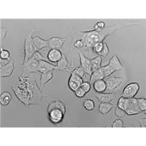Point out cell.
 <instances>
[{
    "label": "cell",
    "instance_id": "cell-1",
    "mask_svg": "<svg viewBox=\"0 0 146 146\" xmlns=\"http://www.w3.org/2000/svg\"><path fill=\"white\" fill-rule=\"evenodd\" d=\"M68 25L71 31L72 40L80 39L83 42V47L81 51L84 53L88 52L90 56L92 51V48L96 43L104 42V40L108 36H112L114 41L115 33L118 30L127 27L136 26L139 27L142 30H144L146 26V20H120L117 23L111 26H106L101 29L95 30L91 28L87 31H82L80 29L76 24L73 27L70 21L67 20Z\"/></svg>",
    "mask_w": 146,
    "mask_h": 146
},
{
    "label": "cell",
    "instance_id": "cell-2",
    "mask_svg": "<svg viewBox=\"0 0 146 146\" xmlns=\"http://www.w3.org/2000/svg\"><path fill=\"white\" fill-rule=\"evenodd\" d=\"M14 95L21 103L25 106L27 111L32 105H40L43 106V98H55L42 92L38 86L36 80L31 76H23L22 75L12 83L11 86Z\"/></svg>",
    "mask_w": 146,
    "mask_h": 146
},
{
    "label": "cell",
    "instance_id": "cell-3",
    "mask_svg": "<svg viewBox=\"0 0 146 146\" xmlns=\"http://www.w3.org/2000/svg\"><path fill=\"white\" fill-rule=\"evenodd\" d=\"M42 27H33L25 35L24 42V58L23 63H25L29 60L36 51L33 42V35L34 34L42 31Z\"/></svg>",
    "mask_w": 146,
    "mask_h": 146
},
{
    "label": "cell",
    "instance_id": "cell-4",
    "mask_svg": "<svg viewBox=\"0 0 146 146\" xmlns=\"http://www.w3.org/2000/svg\"><path fill=\"white\" fill-rule=\"evenodd\" d=\"M38 63V62L31 58L25 63H22L20 67V70L22 71V76H28L31 73H39Z\"/></svg>",
    "mask_w": 146,
    "mask_h": 146
},
{
    "label": "cell",
    "instance_id": "cell-5",
    "mask_svg": "<svg viewBox=\"0 0 146 146\" xmlns=\"http://www.w3.org/2000/svg\"><path fill=\"white\" fill-rule=\"evenodd\" d=\"M104 80L106 84V91L109 92V93L114 92L124 82V80L122 78L112 75L105 78Z\"/></svg>",
    "mask_w": 146,
    "mask_h": 146
},
{
    "label": "cell",
    "instance_id": "cell-6",
    "mask_svg": "<svg viewBox=\"0 0 146 146\" xmlns=\"http://www.w3.org/2000/svg\"><path fill=\"white\" fill-rule=\"evenodd\" d=\"M48 119L50 122L54 125L60 124L64 119L66 114L59 109H52L47 111Z\"/></svg>",
    "mask_w": 146,
    "mask_h": 146
},
{
    "label": "cell",
    "instance_id": "cell-7",
    "mask_svg": "<svg viewBox=\"0 0 146 146\" xmlns=\"http://www.w3.org/2000/svg\"><path fill=\"white\" fill-rule=\"evenodd\" d=\"M140 86L136 82L129 83L126 85L123 89L121 96L127 98H135L139 91Z\"/></svg>",
    "mask_w": 146,
    "mask_h": 146
},
{
    "label": "cell",
    "instance_id": "cell-8",
    "mask_svg": "<svg viewBox=\"0 0 146 146\" xmlns=\"http://www.w3.org/2000/svg\"><path fill=\"white\" fill-rule=\"evenodd\" d=\"M15 71V61L11 58L6 64L1 62L0 65V76L3 78H9L11 76Z\"/></svg>",
    "mask_w": 146,
    "mask_h": 146
},
{
    "label": "cell",
    "instance_id": "cell-9",
    "mask_svg": "<svg viewBox=\"0 0 146 146\" xmlns=\"http://www.w3.org/2000/svg\"><path fill=\"white\" fill-rule=\"evenodd\" d=\"M93 95L95 98L100 102L105 103H110V102L116 100L117 97L116 95L114 92L112 93H96L94 91H92Z\"/></svg>",
    "mask_w": 146,
    "mask_h": 146
},
{
    "label": "cell",
    "instance_id": "cell-10",
    "mask_svg": "<svg viewBox=\"0 0 146 146\" xmlns=\"http://www.w3.org/2000/svg\"><path fill=\"white\" fill-rule=\"evenodd\" d=\"M78 53L80 59V66L83 68L85 73L91 75L93 73L92 70L91 64L90 62V58L85 56L80 50H76Z\"/></svg>",
    "mask_w": 146,
    "mask_h": 146
},
{
    "label": "cell",
    "instance_id": "cell-11",
    "mask_svg": "<svg viewBox=\"0 0 146 146\" xmlns=\"http://www.w3.org/2000/svg\"><path fill=\"white\" fill-rule=\"evenodd\" d=\"M58 70V68L56 65L52 64L48 61L42 60L38 62V72L40 74L47 73L50 71H56Z\"/></svg>",
    "mask_w": 146,
    "mask_h": 146
},
{
    "label": "cell",
    "instance_id": "cell-12",
    "mask_svg": "<svg viewBox=\"0 0 146 146\" xmlns=\"http://www.w3.org/2000/svg\"><path fill=\"white\" fill-rule=\"evenodd\" d=\"M66 41V39L64 38L53 36L48 40V46L50 49L60 50L62 49Z\"/></svg>",
    "mask_w": 146,
    "mask_h": 146
},
{
    "label": "cell",
    "instance_id": "cell-13",
    "mask_svg": "<svg viewBox=\"0 0 146 146\" xmlns=\"http://www.w3.org/2000/svg\"><path fill=\"white\" fill-rule=\"evenodd\" d=\"M129 99V103L128 105V107L125 110L126 115L130 116L138 115L140 113H142L140 110L138 106L137 98L135 97Z\"/></svg>",
    "mask_w": 146,
    "mask_h": 146
},
{
    "label": "cell",
    "instance_id": "cell-14",
    "mask_svg": "<svg viewBox=\"0 0 146 146\" xmlns=\"http://www.w3.org/2000/svg\"><path fill=\"white\" fill-rule=\"evenodd\" d=\"M56 66L58 68V71L62 72H66L67 70L69 69L70 68L75 67L74 64V59L72 60L71 64H70L66 56L63 53L62 58L57 62Z\"/></svg>",
    "mask_w": 146,
    "mask_h": 146
},
{
    "label": "cell",
    "instance_id": "cell-15",
    "mask_svg": "<svg viewBox=\"0 0 146 146\" xmlns=\"http://www.w3.org/2000/svg\"><path fill=\"white\" fill-rule=\"evenodd\" d=\"M62 53L60 50L50 49L47 54V59L50 62L57 63L62 58Z\"/></svg>",
    "mask_w": 146,
    "mask_h": 146
},
{
    "label": "cell",
    "instance_id": "cell-16",
    "mask_svg": "<svg viewBox=\"0 0 146 146\" xmlns=\"http://www.w3.org/2000/svg\"><path fill=\"white\" fill-rule=\"evenodd\" d=\"M55 108L61 110L65 114H66V104L62 100H56L49 102L47 108V112Z\"/></svg>",
    "mask_w": 146,
    "mask_h": 146
},
{
    "label": "cell",
    "instance_id": "cell-17",
    "mask_svg": "<svg viewBox=\"0 0 146 146\" xmlns=\"http://www.w3.org/2000/svg\"><path fill=\"white\" fill-rule=\"evenodd\" d=\"M108 65L116 72L124 69V67L122 64L119 58L116 54L113 55L111 58H110Z\"/></svg>",
    "mask_w": 146,
    "mask_h": 146
},
{
    "label": "cell",
    "instance_id": "cell-18",
    "mask_svg": "<svg viewBox=\"0 0 146 146\" xmlns=\"http://www.w3.org/2000/svg\"><path fill=\"white\" fill-rule=\"evenodd\" d=\"M33 42L36 51H40L48 46V40L43 39L39 36H33Z\"/></svg>",
    "mask_w": 146,
    "mask_h": 146
},
{
    "label": "cell",
    "instance_id": "cell-19",
    "mask_svg": "<svg viewBox=\"0 0 146 146\" xmlns=\"http://www.w3.org/2000/svg\"><path fill=\"white\" fill-rule=\"evenodd\" d=\"M54 72L55 71H50L47 73L40 74V87L41 90H42L44 85L53 78Z\"/></svg>",
    "mask_w": 146,
    "mask_h": 146
},
{
    "label": "cell",
    "instance_id": "cell-20",
    "mask_svg": "<svg viewBox=\"0 0 146 146\" xmlns=\"http://www.w3.org/2000/svg\"><path fill=\"white\" fill-rule=\"evenodd\" d=\"M116 106V105L110 103L101 102L98 106V111L102 115H103L104 116H105L113 109V108L115 107Z\"/></svg>",
    "mask_w": 146,
    "mask_h": 146
},
{
    "label": "cell",
    "instance_id": "cell-21",
    "mask_svg": "<svg viewBox=\"0 0 146 146\" xmlns=\"http://www.w3.org/2000/svg\"><path fill=\"white\" fill-rule=\"evenodd\" d=\"M93 85L94 91L96 93H104L106 90V84L104 79L96 80Z\"/></svg>",
    "mask_w": 146,
    "mask_h": 146
},
{
    "label": "cell",
    "instance_id": "cell-22",
    "mask_svg": "<svg viewBox=\"0 0 146 146\" xmlns=\"http://www.w3.org/2000/svg\"><path fill=\"white\" fill-rule=\"evenodd\" d=\"M105 78L104 75L101 68L98 70L93 72L91 75L89 82L91 85H93L96 80H103Z\"/></svg>",
    "mask_w": 146,
    "mask_h": 146
},
{
    "label": "cell",
    "instance_id": "cell-23",
    "mask_svg": "<svg viewBox=\"0 0 146 146\" xmlns=\"http://www.w3.org/2000/svg\"><path fill=\"white\" fill-rule=\"evenodd\" d=\"M12 95L9 92H3L0 96V103L3 106H6L10 103Z\"/></svg>",
    "mask_w": 146,
    "mask_h": 146
},
{
    "label": "cell",
    "instance_id": "cell-24",
    "mask_svg": "<svg viewBox=\"0 0 146 146\" xmlns=\"http://www.w3.org/2000/svg\"><path fill=\"white\" fill-rule=\"evenodd\" d=\"M90 62L91 64L92 70L93 72L101 68V64L102 62V57L100 56H98L94 58L90 59Z\"/></svg>",
    "mask_w": 146,
    "mask_h": 146
},
{
    "label": "cell",
    "instance_id": "cell-25",
    "mask_svg": "<svg viewBox=\"0 0 146 146\" xmlns=\"http://www.w3.org/2000/svg\"><path fill=\"white\" fill-rule=\"evenodd\" d=\"M84 108L88 111H92L95 108V103L91 98H87L83 101Z\"/></svg>",
    "mask_w": 146,
    "mask_h": 146
},
{
    "label": "cell",
    "instance_id": "cell-26",
    "mask_svg": "<svg viewBox=\"0 0 146 146\" xmlns=\"http://www.w3.org/2000/svg\"><path fill=\"white\" fill-rule=\"evenodd\" d=\"M129 98H125L121 96L118 99L116 106L121 108V109L125 111V110L128 107V105L129 103Z\"/></svg>",
    "mask_w": 146,
    "mask_h": 146
},
{
    "label": "cell",
    "instance_id": "cell-27",
    "mask_svg": "<svg viewBox=\"0 0 146 146\" xmlns=\"http://www.w3.org/2000/svg\"><path fill=\"white\" fill-rule=\"evenodd\" d=\"M66 72H69V73H73L74 74L82 78V79H83V77L86 74L85 73V72L84 71V70L83 68L80 66L76 67L73 71L69 70L68 69V70L66 71Z\"/></svg>",
    "mask_w": 146,
    "mask_h": 146
},
{
    "label": "cell",
    "instance_id": "cell-28",
    "mask_svg": "<svg viewBox=\"0 0 146 146\" xmlns=\"http://www.w3.org/2000/svg\"><path fill=\"white\" fill-rule=\"evenodd\" d=\"M137 98L138 106L140 110L142 112H144L146 115V98Z\"/></svg>",
    "mask_w": 146,
    "mask_h": 146
},
{
    "label": "cell",
    "instance_id": "cell-29",
    "mask_svg": "<svg viewBox=\"0 0 146 146\" xmlns=\"http://www.w3.org/2000/svg\"><path fill=\"white\" fill-rule=\"evenodd\" d=\"M101 68L102 71H103V73H104L105 78L111 76L113 73H114L116 72L115 70L113 69L112 68H111L108 64L105 65L103 66H101Z\"/></svg>",
    "mask_w": 146,
    "mask_h": 146
},
{
    "label": "cell",
    "instance_id": "cell-30",
    "mask_svg": "<svg viewBox=\"0 0 146 146\" xmlns=\"http://www.w3.org/2000/svg\"><path fill=\"white\" fill-rule=\"evenodd\" d=\"M1 58L3 60H7L9 61L11 58V54L10 52L7 49H5L1 47V54H0Z\"/></svg>",
    "mask_w": 146,
    "mask_h": 146
},
{
    "label": "cell",
    "instance_id": "cell-31",
    "mask_svg": "<svg viewBox=\"0 0 146 146\" xmlns=\"http://www.w3.org/2000/svg\"><path fill=\"white\" fill-rule=\"evenodd\" d=\"M103 43L104 42H99L94 45L92 48L93 53L96 54V55H98L103 49Z\"/></svg>",
    "mask_w": 146,
    "mask_h": 146
},
{
    "label": "cell",
    "instance_id": "cell-32",
    "mask_svg": "<svg viewBox=\"0 0 146 146\" xmlns=\"http://www.w3.org/2000/svg\"><path fill=\"white\" fill-rule=\"evenodd\" d=\"M31 58L36 60V61H38V62H39V61L42 60H44L48 61L47 58H46L45 56L42 55V54L39 51H36L35 53L33 54V56H32Z\"/></svg>",
    "mask_w": 146,
    "mask_h": 146
},
{
    "label": "cell",
    "instance_id": "cell-33",
    "mask_svg": "<svg viewBox=\"0 0 146 146\" xmlns=\"http://www.w3.org/2000/svg\"><path fill=\"white\" fill-rule=\"evenodd\" d=\"M110 53V49L108 45L106 42H104L103 43V47L102 50L101 51V52L98 54V56L103 57V58H106L108 56V55Z\"/></svg>",
    "mask_w": 146,
    "mask_h": 146
},
{
    "label": "cell",
    "instance_id": "cell-34",
    "mask_svg": "<svg viewBox=\"0 0 146 146\" xmlns=\"http://www.w3.org/2000/svg\"><path fill=\"white\" fill-rule=\"evenodd\" d=\"M69 73L70 74V76H69V80H71L76 82V83H78V84L80 86L82 83H83V80L82 78L74 74L73 73Z\"/></svg>",
    "mask_w": 146,
    "mask_h": 146
},
{
    "label": "cell",
    "instance_id": "cell-35",
    "mask_svg": "<svg viewBox=\"0 0 146 146\" xmlns=\"http://www.w3.org/2000/svg\"><path fill=\"white\" fill-rule=\"evenodd\" d=\"M115 108V114L118 118H123L126 116V113L124 110L121 109V108H119L116 106Z\"/></svg>",
    "mask_w": 146,
    "mask_h": 146
},
{
    "label": "cell",
    "instance_id": "cell-36",
    "mask_svg": "<svg viewBox=\"0 0 146 146\" xmlns=\"http://www.w3.org/2000/svg\"><path fill=\"white\" fill-rule=\"evenodd\" d=\"M68 87L70 90L74 92L76 91L78 88L80 87V85L78 83L71 80H68Z\"/></svg>",
    "mask_w": 146,
    "mask_h": 146
},
{
    "label": "cell",
    "instance_id": "cell-37",
    "mask_svg": "<svg viewBox=\"0 0 146 146\" xmlns=\"http://www.w3.org/2000/svg\"><path fill=\"white\" fill-rule=\"evenodd\" d=\"M124 122L120 118H118L115 120L111 123V127L112 128H122L124 127Z\"/></svg>",
    "mask_w": 146,
    "mask_h": 146
},
{
    "label": "cell",
    "instance_id": "cell-38",
    "mask_svg": "<svg viewBox=\"0 0 146 146\" xmlns=\"http://www.w3.org/2000/svg\"><path fill=\"white\" fill-rule=\"evenodd\" d=\"M10 30L8 27H1L0 28V36L1 40H3L7 37V33Z\"/></svg>",
    "mask_w": 146,
    "mask_h": 146
},
{
    "label": "cell",
    "instance_id": "cell-39",
    "mask_svg": "<svg viewBox=\"0 0 146 146\" xmlns=\"http://www.w3.org/2000/svg\"><path fill=\"white\" fill-rule=\"evenodd\" d=\"M91 85L89 82H83L80 87L84 91L85 93H88L91 90Z\"/></svg>",
    "mask_w": 146,
    "mask_h": 146
},
{
    "label": "cell",
    "instance_id": "cell-40",
    "mask_svg": "<svg viewBox=\"0 0 146 146\" xmlns=\"http://www.w3.org/2000/svg\"><path fill=\"white\" fill-rule=\"evenodd\" d=\"M74 93L76 96L78 98H83L86 94V93L80 87L78 88L76 91L74 92Z\"/></svg>",
    "mask_w": 146,
    "mask_h": 146
},
{
    "label": "cell",
    "instance_id": "cell-41",
    "mask_svg": "<svg viewBox=\"0 0 146 146\" xmlns=\"http://www.w3.org/2000/svg\"><path fill=\"white\" fill-rule=\"evenodd\" d=\"M105 27H106V25H105V23L104 22H102V21H100V22H97L95 24L93 28L95 30H98V29H103Z\"/></svg>",
    "mask_w": 146,
    "mask_h": 146
},
{
    "label": "cell",
    "instance_id": "cell-42",
    "mask_svg": "<svg viewBox=\"0 0 146 146\" xmlns=\"http://www.w3.org/2000/svg\"><path fill=\"white\" fill-rule=\"evenodd\" d=\"M138 121L139 123L140 127L142 128H145L146 127V116L144 118H140L138 119Z\"/></svg>",
    "mask_w": 146,
    "mask_h": 146
}]
</instances>
